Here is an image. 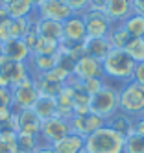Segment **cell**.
Wrapping results in <instances>:
<instances>
[{
	"label": "cell",
	"mask_w": 144,
	"mask_h": 153,
	"mask_svg": "<svg viewBox=\"0 0 144 153\" xmlns=\"http://www.w3.org/2000/svg\"><path fill=\"white\" fill-rule=\"evenodd\" d=\"M35 153H55V151L52 149V146H41Z\"/></svg>",
	"instance_id": "cell-39"
},
{
	"label": "cell",
	"mask_w": 144,
	"mask_h": 153,
	"mask_svg": "<svg viewBox=\"0 0 144 153\" xmlns=\"http://www.w3.org/2000/svg\"><path fill=\"white\" fill-rule=\"evenodd\" d=\"M122 153H144V137L131 133L124 140V151Z\"/></svg>",
	"instance_id": "cell-30"
},
{
	"label": "cell",
	"mask_w": 144,
	"mask_h": 153,
	"mask_svg": "<svg viewBox=\"0 0 144 153\" xmlns=\"http://www.w3.org/2000/svg\"><path fill=\"white\" fill-rule=\"evenodd\" d=\"M2 53L4 57L11 59V61H17V63H28L31 52L28 50V46L24 45L22 39H9L2 45Z\"/></svg>",
	"instance_id": "cell-16"
},
{
	"label": "cell",
	"mask_w": 144,
	"mask_h": 153,
	"mask_svg": "<svg viewBox=\"0 0 144 153\" xmlns=\"http://www.w3.org/2000/svg\"><path fill=\"white\" fill-rule=\"evenodd\" d=\"M11 20L13 19L7 15L6 7L0 6V42H2V45L11 39Z\"/></svg>",
	"instance_id": "cell-32"
},
{
	"label": "cell",
	"mask_w": 144,
	"mask_h": 153,
	"mask_svg": "<svg viewBox=\"0 0 144 153\" xmlns=\"http://www.w3.org/2000/svg\"><path fill=\"white\" fill-rule=\"evenodd\" d=\"M30 78L28 65L26 63H17L7 57H0V85L13 89L15 85Z\"/></svg>",
	"instance_id": "cell-6"
},
{
	"label": "cell",
	"mask_w": 144,
	"mask_h": 153,
	"mask_svg": "<svg viewBox=\"0 0 144 153\" xmlns=\"http://www.w3.org/2000/svg\"><path fill=\"white\" fill-rule=\"evenodd\" d=\"M107 126H111L115 131H118L122 137H128V135H131V129H133V118L118 111L116 114H113L107 120Z\"/></svg>",
	"instance_id": "cell-23"
},
{
	"label": "cell",
	"mask_w": 144,
	"mask_h": 153,
	"mask_svg": "<svg viewBox=\"0 0 144 153\" xmlns=\"http://www.w3.org/2000/svg\"><path fill=\"white\" fill-rule=\"evenodd\" d=\"M41 127H43V122H41V118L33 113V109H26V111L17 113V133L39 138L41 137Z\"/></svg>",
	"instance_id": "cell-13"
},
{
	"label": "cell",
	"mask_w": 144,
	"mask_h": 153,
	"mask_svg": "<svg viewBox=\"0 0 144 153\" xmlns=\"http://www.w3.org/2000/svg\"><path fill=\"white\" fill-rule=\"evenodd\" d=\"M118 89L115 83L105 79V85L96 94L91 96V113L109 120L113 114L118 113Z\"/></svg>",
	"instance_id": "cell-4"
},
{
	"label": "cell",
	"mask_w": 144,
	"mask_h": 153,
	"mask_svg": "<svg viewBox=\"0 0 144 153\" xmlns=\"http://www.w3.org/2000/svg\"><path fill=\"white\" fill-rule=\"evenodd\" d=\"M131 133L144 137V118H137V120H133V129H131Z\"/></svg>",
	"instance_id": "cell-37"
},
{
	"label": "cell",
	"mask_w": 144,
	"mask_h": 153,
	"mask_svg": "<svg viewBox=\"0 0 144 153\" xmlns=\"http://www.w3.org/2000/svg\"><path fill=\"white\" fill-rule=\"evenodd\" d=\"M72 129H70V120L66 118H61V116H55L52 120H46L43 122V127H41V144L43 146H52L54 142L61 140L63 137L70 135Z\"/></svg>",
	"instance_id": "cell-7"
},
{
	"label": "cell",
	"mask_w": 144,
	"mask_h": 153,
	"mask_svg": "<svg viewBox=\"0 0 144 153\" xmlns=\"http://www.w3.org/2000/svg\"><path fill=\"white\" fill-rule=\"evenodd\" d=\"M11 2H15V0H0V6H2V7H6V6H9Z\"/></svg>",
	"instance_id": "cell-41"
},
{
	"label": "cell",
	"mask_w": 144,
	"mask_h": 153,
	"mask_svg": "<svg viewBox=\"0 0 144 153\" xmlns=\"http://www.w3.org/2000/svg\"><path fill=\"white\" fill-rule=\"evenodd\" d=\"M37 85V91H39V96H48V98H57L61 94V91L65 89L63 83H57V81H52V79H46V78H37L33 79Z\"/></svg>",
	"instance_id": "cell-25"
},
{
	"label": "cell",
	"mask_w": 144,
	"mask_h": 153,
	"mask_svg": "<svg viewBox=\"0 0 144 153\" xmlns=\"http://www.w3.org/2000/svg\"><path fill=\"white\" fill-rule=\"evenodd\" d=\"M137 85L144 87V63H137L135 65V72H133V79Z\"/></svg>",
	"instance_id": "cell-35"
},
{
	"label": "cell",
	"mask_w": 144,
	"mask_h": 153,
	"mask_svg": "<svg viewBox=\"0 0 144 153\" xmlns=\"http://www.w3.org/2000/svg\"><path fill=\"white\" fill-rule=\"evenodd\" d=\"M104 126H107V120L98 116L94 113H85V114H76L70 118V129L72 133L80 135V137H89L94 131L102 129Z\"/></svg>",
	"instance_id": "cell-11"
},
{
	"label": "cell",
	"mask_w": 144,
	"mask_h": 153,
	"mask_svg": "<svg viewBox=\"0 0 144 153\" xmlns=\"http://www.w3.org/2000/svg\"><path fill=\"white\" fill-rule=\"evenodd\" d=\"M105 4H107V0H91L87 9H89V11H102L104 13ZM87 9H85V11H87Z\"/></svg>",
	"instance_id": "cell-36"
},
{
	"label": "cell",
	"mask_w": 144,
	"mask_h": 153,
	"mask_svg": "<svg viewBox=\"0 0 144 153\" xmlns=\"http://www.w3.org/2000/svg\"><path fill=\"white\" fill-rule=\"evenodd\" d=\"M11 91H13V111L15 113L26 111V109H33V105L39 100L37 85L31 78H26L24 81H20Z\"/></svg>",
	"instance_id": "cell-5"
},
{
	"label": "cell",
	"mask_w": 144,
	"mask_h": 153,
	"mask_svg": "<svg viewBox=\"0 0 144 153\" xmlns=\"http://www.w3.org/2000/svg\"><path fill=\"white\" fill-rule=\"evenodd\" d=\"M83 46H85V56H91V57H94L98 61H104L109 56V52L113 50V46H111L107 37H104V39H89L87 37Z\"/></svg>",
	"instance_id": "cell-18"
},
{
	"label": "cell",
	"mask_w": 144,
	"mask_h": 153,
	"mask_svg": "<svg viewBox=\"0 0 144 153\" xmlns=\"http://www.w3.org/2000/svg\"><path fill=\"white\" fill-rule=\"evenodd\" d=\"M104 13L113 24H122L128 17L133 15L131 0H107Z\"/></svg>",
	"instance_id": "cell-14"
},
{
	"label": "cell",
	"mask_w": 144,
	"mask_h": 153,
	"mask_svg": "<svg viewBox=\"0 0 144 153\" xmlns=\"http://www.w3.org/2000/svg\"><path fill=\"white\" fill-rule=\"evenodd\" d=\"M124 140L126 137H122L118 131H115L111 126H104L102 129L85 137L83 153H122Z\"/></svg>",
	"instance_id": "cell-2"
},
{
	"label": "cell",
	"mask_w": 144,
	"mask_h": 153,
	"mask_svg": "<svg viewBox=\"0 0 144 153\" xmlns=\"http://www.w3.org/2000/svg\"><path fill=\"white\" fill-rule=\"evenodd\" d=\"M135 61H133L126 50H116L113 48L109 56L102 61L104 67V76L111 83H128L133 79V72H135Z\"/></svg>",
	"instance_id": "cell-1"
},
{
	"label": "cell",
	"mask_w": 144,
	"mask_h": 153,
	"mask_svg": "<svg viewBox=\"0 0 144 153\" xmlns=\"http://www.w3.org/2000/svg\"><path fill=\"white\" fill-rule=\"evenodd\" d=\"M72 83L78 87V89H81L83 92H87L89 96H93L105 85V78H96V79H87V81H74L72 79Z\"/></svg>",
	"instance_id": "cell-31"
},
{
	"label": "cell",
	"mask_w": 144,
	"mask_h": 153,
	"mask_svg": "<svg viewBox=\"0 0 144 153\" xmlns=\"http://www.w3.org/2000/svg\"><path fill=\"white\" fill-rule=\"evenodd\" d=\"M118 111L133 120L144 118V87L128 81L118 89Z\"/></svg>",
	"instance_id": "cell-3"
},
{
	"label": "cell",
	"mask_w": 144,
	"mask_h": 153,
	"mask_svg": "<svg viewBox=\"0 0 144 153\" xmlns=\"http://www.w3.org/2000/svg\"><path fill=\"white\" fill-rule=\"evenodd\" d=\"M96 78H105L102 61H98L91 56H83L76 61L74 68H72L74 81H87V79H96Z\"/></svg>",
	"instance_id": "cell-10"
},
{
	"label": "cell",
	"mask_w": 144,
	"mask_h": 153,
	"mask_svg": "<svg viewBox=\"0 0 144 153\" xmlns=\"http://www.w3.org/2000/svg\"><path fill=\"white\" fill-rule=\"evenodd\" d=\"M70 85H72V102H74V116L76 114H85V113H91V96L87 92H83L81 89H78V87L72 83L70 79Z\"/></svg>",
	"instance_id": "cell-24"
},
{
	"label": "cell",
	"mask_w": 144,
	"mask_h": 153,
	"mask_svg": "<svg viewBox=\"0 0 144 153\" xmlns=\"http://www.w3.org/2000/svg\"><path fill=\"white\" fill-rule=\"evenodd\" d=\"M122 26H124V30L128 31V35L131 39H144V17L133 13L122 22Z\"/></svg>",
	"instance_id": "cell-26"
},
{
	"label": "cell",
	"mask_w": 144,
	"mask_h": 153,
	"mask_svg": "<svg viewBox=\"0 0 144 153\" xmlns=\"http://www.w3.org/2000/svg\"><path fill=\"white\" fill-rule=\"evenodd\" d=\"M131 6H133V13L144 17V0H131Z\"/></svg>",
	"instance_id": "cell-38"
},
{
	"label": "cell",
	"mask_w": 144,
	"mask_h": 153,
	"mask_svg": "<svg viewBox=\"0 0 144 153\" xmlns=\"http://www.w3.org/2000/svg\"><path fill=\"white\" fill-rule=\"evenodd\" d=\"M52 149L55 153H83L85 149V138L76 135V133H70L63 137L61 140L54 142L52 144Z\"/></svg>",
	"instance_id": "cell-17"
},
{
	"label": "cell",
	"mask_w": 144,
	"mask_h": 153,
	"mask_svg": "<svg viewBox=\"0 0 144 153\" xmlns=\"http://www.w3.org/2000/svg\"><path fill=\"white\" fill-rule=\"evenodd\" d=\"M6 11L11 19H28L35 13V7L30 0H15L9 6H6Z\"/></svg>",
	"instance_id": "cell-21"
},
{
	"label": "cell",
	"mask_w": 144,
	"mask_h": 153,
	"mask_svg": "<svg viewBox=\"0 0 144 153\" xmlns=\"http://www.w3.org/2000/svg\"><path fill=\"white\" fill-rule=\"evenodd\" d=\"M41 146L43 144L39 138L17 133V153H35Z\"/></svg>",
	"instance_id": "cell-28"
},
{
	"label": "cell",
	"mask_w": 144,
	"mask_h": 153,
	"mask_svg": "<svg viewBox=\"0 0 144 153\" xmlns=\"http://www.w3.org/2000/svg\"><path fill=\"white\" fill-rule=\"evenodd\" d=\"M124 50L135 63H144V39H129Z\"/></svg>",
	"instance_id": "cell-29"
},
{
	"label": "cell",
	"mask_w": 144,
	"mask_h": 153,
	"mask_svg": "<svg viewBox=\"0 0 144 153\" xmlns=\"http://www.w3.org/2000/svg\"><path fill=\"white\" fill-rule=\"evenodd\" d=\"M59 50H61V42L39 35L35 46H33V50H31V53H33V56H57Z\"/></svg>",
	"instance_id": "cell-22"
},
{
	"label": "cell",
	"mask_w": 144,
	"mask_h": 153,
	"mask_svg": "<svg viewBox=\"0 0 144 153\" xmlns=\"http://www.w3.org/2000/svg\"><path fill=\"white\" fill-rule=\"evenodd\" d=\"M30 2L33 4V7H35V9H37V7H39V6H41L43 2H46V0H30Z\"/></svg>",
	"instance_id": "cell-40"
},
{
	"label": "cell",
	"mask_w": 144,
	"mask_h": 153,
	"mask_svg": "<svg viewBox=\"0 0 144 153\" xmlns=\"http://www.w3.org/2000/svg\"><path fill=\"white\" fill-rule=\"evenodd\" d=\"M89 2H91V0H66V4H69L72 7V11L78 13V15H81L89 7Z\"/></svg>",
	"instance_id": "cell-34"
},
{
	"label": "cell",
	"mask_w": 144,
	"mask_h": 153,
	"mask_svg": "<svg viewBox=\"0 0 144 153\" xmlns=\"http://www.w3.org/2000/svg\"><path fill=\"white\" fill-rule=\"evenodd\" d=\"M72 85L70 81L65 85V89L61 91V94L55 98V105H57V114L61 118H66V120H70L74 116V102H72Z\"/></svg>",
	"instance_id": "cell-19"
},
{
	"label": "cell",
	"mask_w": 144,
	"mask_h": 153,
	"mask_svg": "<svg viewBox=\"0 0 144 153\" xmlns=\"http://www.w3.org/2000/svg\"><path fill=\"white\" fill-rule=\"evenodd\" d=\"M0 57H4V53H2V42H0Z\"/></svg>",
	"instance_id": "cell-43"
},
{
	"label": "cell",
	"mask_w": 144,
	"mask_h": 153,
	"mask_svg": "<svg viewBox=\"0 0 144 153\" xmlns=\"http://www.w3.org/2000/svg\"><path fill=\"white\" fill-rule=\"evenodd\" d=\"M35 15L39 19H48V20H55V22L63 24L66 19H70L76 13L66 4V0H46L35 9Z\"/></svg>",
	"instance_id": "cell-9"
},
{
	"label": "cell",
	"mask_w": 144,
	"mask_h": 153,
	"mask_svg": "<svg viewBox=\"0 0 144 153\" xmlns=\"http://www.w3.org/2000/svg\"><path fill=\"white\" fill-rule=\"evenodd\" d=\"M87 41V28L81 15H72L63 22V42L69 45H83Z\"/></svg>",
	"instance_id": "cell-12"
},
{
	"label": "cell",
	"mask_w": 144,
	"mask_h": 153,
	"mask_svg": "<svg viewBox=\"0 0 144 153\" xmlns=\"http://www.w3.org/2000/svg\"><path fill=\"white\" fill-rule=\"evenodd\" d=\"M107 39H109V42H111V46H113V48H116V50H124L131 37L128 35V31L124 30V26H122V24H115L113 28H111Z\"/></svg>",
	"instance_id": "cell-27"
},
{
	"label": "cell",
	"mask_w": 144,
	"mask_h": 153,
	"mask_svg": "<svg viewBox=\"0 0 144 153\" xmlns=\"http://www.w3.org/2000/svg\"><path fill=\"white\" fill-rule=\"evenodd\" d=\"M2 107H13V91L0 85V109Z\"/></svg>",
	"instance_id": "cell-33"
},
{
	"label": "cell",
	"mask_w": 144,
	"mask_h": 153,
	"mask_svg": "<svg viewBox=\"0 0 144 153\" xmlns=\"http://www.w3.org/2000/svg\"><path fill=\"white\" fill-rule=\"evenodd\" d=\"M33 113H35L41 122H46V120H52L57 114V105H55V98H48V96H39L37 103L33 105Z\"/></svg>",
	"instance_id": "cell-20"
},
{
	"label": "cell",
	"mask_w": 144,
	"mask_h": 153,
	"mask_svg": "<svg viewBox=\"0 0 144 153\" xmlns=\"http://www.w3.org/2000/svg\"><path fill=\"white\" fill-rule=\"evenodd\" d=\"M83 20H85V28H87V37L89 39H104L109 35L111 28L115 24L105 17V13L102 11H83L81 13Z\"/></svg>",
	"instance_id": "cell-8"
},
{
	"label": "cell",
	"mask_w": 144,
	"mask_h": 153,
	"mask_svg": "<svg viewBox=\"0 0 144 153\" xmlns=\"http://www.w3.org/2000/svg\"><path fill=\"white\" fill-rule=\"evenodd\" d=\"M0 153H9V151H7V148L2 144V142H0Z\"/></svg>",
	"instance_id": "cell-42"
},
{
	"label": "cell",
	"mask_w": 144,
	"mask_h": 153,
	"mask_svg": "<svg viewBox=\"0 0 144 153\" xmlns=\"http://www.w3.org/2000/svg\"><path fill=\"white\" fill-rule=\"evenodd\" d=\"M33 26H35L37 35L52 39V41H57V42H63V24L61 22L48 20V19H39L35 15V19H33Z\"/></svg>",
	"instance_id": "cell-15"
}]
</instances>
